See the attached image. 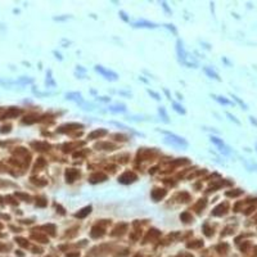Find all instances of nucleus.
I'll use <instances>...</instances> for the list:
<instances>
[{
  "instance_id": "1",
  "label": "nucleus",
  "mask_w": 257,
  "mask_h": 257,
  "mask_svg": "<svg viewBox=\"0 0 257 257\" xmlns=\"http://www.w3.org/2000/svg\"><path fill=\"white\" fill-rule=\"evenodd\" d=\"M134 180H136V175L133 174V172H125L122 176L118 178V181L122 184H128V183H133Z\"/></svg>"
},
{
  "instance_id": "2",
  "label": "nucleus",
  "mask_w": 257,
  "mask_h": 257,
  "mask_svg": "<svg viewBox=\"0 0 257 257\" xmlns=\"http://www.w3.org/2000/svg\"><path fill=\"white\" fill-rule=\"evenodd\" d=\"M95 70H97L99 73L103 75V76H106V79H111V80H116V79H117V75H116L115 72H111V71L104 70L102 66H97V67H95Z\"/></svg>"
},
{
  "instance_id": "3",
  "label": "nucleus",
  "mask_w": 257,
  "mask_h": 257,
  "mask_svg": "<svg viewBox=\"0 0 257 257\" xmlns=\"http://www.w3.org/2000/svg\"><path fill=\"white\" fill-rule=\"evenodd\" d=\"M77 176H79V171H76V170H68L66 172V179H67L68 183H72Z\"/></svg>"
},
{
  "instance_id": "4",
  "label": "nucleus",
  "mask_w": 257,
  "mask_h": 257,
  "mask_svg": "<svg viewBox=\"0 0 257 257\" xmlns=\"http://www.w3.org/2000/svg\"><path fill=\"white\" fill-rule=\"evenodd\" d=\"M166 194V190L163 189H154L153 192H152V198L154 199V201H158V199H161L163 196Z\"/></svg>"
},
{
  "instance_id": "5",
  "label": "nucleus",
  "mask_w": 257,
  "mask_h": 257,
  "mask_svg": "<svg viewBox=\"0 0 257 257\" xmlns=\"http://www.w3.org/2000/svg\"><path fill=\"white\" fill-rule=\"evenodd\" d=\"M134 26L135 27H149V28H154V27H157L154 23H151V22H145V21H140V22H135L134 23Z\"/></svg>"
},
{
  "instance_id": "6",
  "label": "nucleus",
  "mask_w": 257,
  "mask_h": 257,
  "mask_svg": "<svg viewBox=\"0 0 257 257\" xmlns=\"http://www.w3.org/2000/svg\"><path fill=\"white\" fill-rule=\"evenodd\" d=\"M91 237L93 238H99V237H102V235L104 234V230L103 229H100V228H98V226H95V228H93L91 229Z\"/></svg>"
},
{
  "instance_id": "7",
  "label": "nucleus",
  "mask_w": 257,
  "mask_h": 257,
  "mask_svg": "<svg viewBox=\"0 0 257 257\" xmlns=\"http://www.w3.org/2000/svg\"><path fill=\"white\" fill-rule=\"evenodd\" d=\"M106 179H107L106 175H103V174H95V175H93L91 178H90V181H91V183H97V181H104Z\"/></svg>"
},
{
  "instance_id": "8",
  "label": "nucleus",
  "mask_w": 257,
  "mask_h": 257,
  "mask_svg": "<svg viewBox=\"0 0 257 257\" xmlns=\"http://www.w3.org/2000/svg\"><path fill=\"white\" fill-rule=\"evenodd\" d=\"M90 211H91V207H90V206H88V207L82 208L81 212H77V213H76V217H79V219H82V217H85L86 215L90 213Z\"/></svg>"
},
{
  "instance_id": "9",
  "label": "nucleus",
  "mask_w": 257,
  "mask_h": 257,
  "mask_svg": "<svg viewBox=\"0 0 257 257\" xmlns=\"http://www.w3.org/2000/svg\"><path fill=\"white\" fill-rule=\"evenodd\" d=\"M178 54H179V57H180V59H183V62H184L185 52H184V49H183V44H181L180 40L178 41Z\"/></svg>"
},
{
  "instance_id": "10",
  "label": "nucleus",
  "mask_w": 257,
  "mask_h": 257,
  "mask_svg": "<svg viewBox=\"0 0 257 257\" xmlns=\"http://www.w3.org/2000/svg\"><path fill=\"white\" fill-rule=\"evenodd\" d=\"M107 134V131L106 130H97V131H94V133H91L90 135H89V138L90 139H95V138H98V136H102V135H106Z\"/></svg>"
},
{
  "instance_id": "11",
  "label": "nucleus",
  "mask_w": 257,
  "mask_h": 257,
  "mask_svg": "<svg viewBox=\"0 0 257 257\" xmlns=\"http://www.w3.org/2000/svg\"><path fill=\"white\" fill-rule=\"evenodd\" d=\"M213 98L216 99L219 103H221V104H225V106H229V104H231V102L230 100H228V99H225L224 97H217V95H213Z\"/></svg>"
},
{
  "instance_id": "12",
  "label": "nucleus",
  "mask_w": 257,
  "mask_h": 257,
  "mask_svg": "<svg viewBox=\"0 0 257 257\" xmlns=\"http://www.w3.org/2000/svg\"><path fill=\"white\" fill-rule=\"evenodd\" d=\"M204 72H206V73H207V75H208V76H210V77H212V79H216V80H220V77H219V75H217L216 72H213V71H212V70H210V68H207V67H206V68H204Z\"/></svg>"
},
{
  "instance_id": "13",
  "label": "nucleus",
  "mask_w": 257,
  "mask_h": 257,
  "mask_svg": "<svg viewBox=\"0 0 257 257\" xmlns=\"http://www.w3.org/2000/svg\"><path fill=\"white\" fill-rule=\"evenodd\" d=\"M231 97L234 98V100L237 102L238 104H240V106H242V108H243V109H247V106H246V103H244L243 100H240V99H239V98L237 97V95H231Z\"/></svg>"
},
{
  "instance_id": "14",
  "label": "nucleus",
  "mask_w": 257,
  "mask_h": 257,
  "mask_svg": "<svg viewBox=\"0 0 257 257\" xmlns=\"http://www.w3.org/2000/svg\"><path fill=\"white\" fill-rule=\"evenodd\" d=\"M180 217H181V219H183V220L185 221V222H190V221L193 220V219H192V216H189V213H188V212H185V213H183Z\"/></svg>"
},
{
  "instance_id": "15",
  "label": "nucleus",
  "mask_w": 257,
  "mask_h": 257,
  "mask_svg": "<svg viewBox=\"0 0 257 257\" xmlns=\"http://www.w3.org/2000/svg\"><path fill=\"white\" fill-rule=\"evenodd\" d=\"M109 109L113 111V112H120V111H121V112H125V111H126L125 106H121V107H111Z\"/></svg>"
},
{
  "instance_id": "16",
  "label": "nucleus",
  "mask_w": 257,
  "mask_h": 257,
  "mask_svg": "<svg viewBox=\"0 0 257 257\" xmlns=\"http://www.w3.org/2000/svg\"><path fill=\"white\" fill-rule=\"evenodd\" d=\"M17 242L21 244V246H23V247H27L28 246V243L26 242V239H22V238H17Z\"/></svg>"
},
{
  "instance_id": "17",
  "label": "nucleus",
  "mask_w": 257,
  "mask_h": 257,
  "mask_svg": "<svg viewBox=\"0 0 257 257\" xmlns=\"http://www.w3.org/2000/svg\"><path fill=\"white\" fill-rule=\"evenodd\" d=\"M226 116H228V117H229L230 120H231V121H234V122H235V124H237V125H240V122H239V120H237V118H235L234 116L231 115V113H226Z\"/></svg>"
},
{
  "instance_id": "18",
  "label": "nucleus",
  "mask_w": 257,
  "mask_h": 257,
  "mask_svg": "<svg viewBox=\"0 0 257 257\" xmlns=\"http://www.w3.org/2000/svg\"><path fill=\"white\" fill-rule=\"evenodd\" d=\"M174 107H175V109L178 111V112H180V113H185V111L183 109V107H180V106H179V104L174 103Z\"/></svg>"
},
{
  "instance_id": "19",
  "label": "nucleus",
  "mask_w": 257,
  "mask_h": 257,
  "mask_svg": "<svg viewBox=\"0 0 257 257\" xmlns=\"http://www.w3.org/2000/svg\"><path fill=\"white\" fill-rule=\"evenodd\" d=\"M202 246V242H199V243H188V247L189 248H194V247H201Z\"/></svg>"
},
{
  "instance_id": "20",
  "label": "nucleus",
  "mask_w": 257,
  "mask_h": 257,
  "mask_svg": "<svg viewBox=\"0 0 257 257\" xmlns=\"http://www.w3.org/2000/svg\"><path fill=\"white\" fill-rule=\"evenodd\" d=\"M160 113H162V116H163V120H165V121L167 122L169 121V120H167V115H166V112H165V109L163 108H160Z\"/></svg>"
},
{
  "instance_id": "21",
  "label": "nucleus",
  "mask_w": 257,
  "mask_h": 257,
  "mask_svg": "<svg viewBox=\"0 0 257 257\" xmlns=\"http://www.w3.org/2000/svg\"><path fill=\"white\" fill-rule=\"evenodd\" d=\"M148 93H149V94H151V95H153V97H154V99H157V100L160 99V95H158L157 93H154V91H151V90H148Z\"/></svg>"
},
{
  "instance_id": "22",
  "label": "nucleus",
  "mask_w": 257,
  "mask_h": 257,
  "mask_svg": "<svg viewBox=\"0 0 257 257\" xmlns=\"http://www.w3.org/2000/svg\"><path fill=\"white\" fill-rule=\"evenodd\" d=\"M249 120H251V122H252V124L255 125V126H257V121L255 120V117H249Z\"/></svg>"
},
{
  "instance_id": "23",
  "label": "nucleus",
  "mask_w": 257,
  "mask_h": 257,
  "mask_svg": "<svg viewBox=\"0 0 257 257\" xmlns=\"http://www.w3.org/2000/svg\"><path fill=\"white\" fill-rule=\"evenodd\" d=\"M67 257H79V253H70L67 255Z\"/></svg>"
},
{
  "instance_id": "24",
  "label": "nucleus",
  "mask_w": 257,
  "mask_h": 257,
  "mask_svg": "<svg viewBox=\"0 0 257 257\" xmlns=\"http://www.w3.org/2000/svg\"><path fill=\"white\" fill-rule=\"evenodd\" d=\"M1 248H4V247H3V246H1V244H0V249H1Z\"/></svg>"
}]
</instances>
